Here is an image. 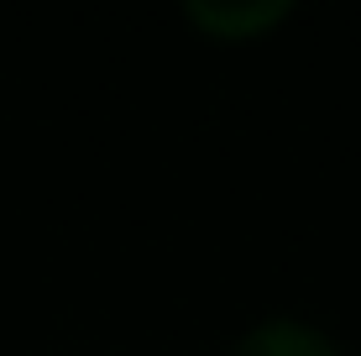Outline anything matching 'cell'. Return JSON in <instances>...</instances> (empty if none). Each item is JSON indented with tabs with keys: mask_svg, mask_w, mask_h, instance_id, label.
<instances>
[{
	"mask_svg": "<svg viewBox=\"0 0 361 356\" xmlns=\"http://www.w3.org/2000/svg\"><path fill=\"white\" fill-rule=\"evenodd\" d=\"M235 356H341V346L304 320H262L241 336Z\"/></svg>",
	"mask_w": 361,
	"mask_h": 356,
	"instance_id": "cell-2",
	"label": "cell"
},
{
	"mask_svg": "<svg viewBox=\"0 0 361 356\" xmlns=\"http://www.w3.org/2000/svg\"><path fill=\"white\" fill-rule=\"evenodd\" d=\"M183 16L215 42H252L278 21H288V0H241V6L235 0H194V6H183Z\"/></svg>",
	"mask_w": 361,
	"mask_h": 356,
	"instance_id": "cell-1",
	"label": "cell"
}]
</instances>
